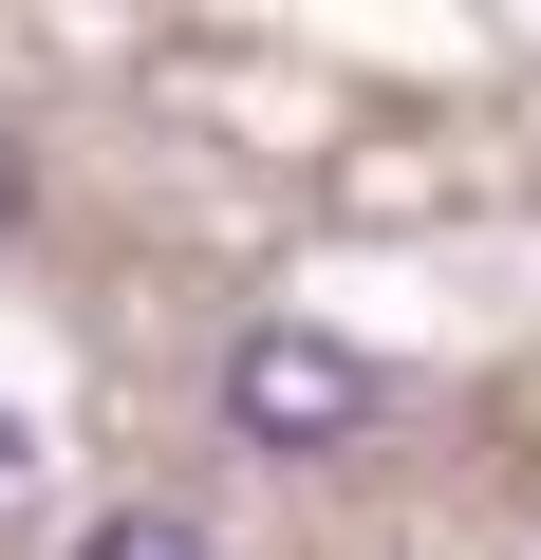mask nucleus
<instances>
[{
	"label": "nucleus",
	"mask_w": 541,
	"mask_h": 560,
	"mask_svg": "<svg viewBox=\"0 0 541 560\" xmlns=\"http://www.w3.org/2000/svg\"><path fill=\"white\" fill-rule=\"evenodd\" d=\"M224 411H243V448H355V430L392 411V374H374L355 337H299V318H261V337L224 355Z\"/></svg>",
	"instance_id": "f257e3e1"
},
{
	"label": "nucleus",
	"mask_w": 541,
	"mask_h": 560,
	"mask_svg": "<svg viewBox=\"0 0 541 560\" xmlns=\"http://www.w3.org/2000/svg\"><path fill=\"white\" fill-rule=\"evenodd\" d=\"M75 560H224V541H205V523H187V504H113V523H94V541H75Z\"/></svg>",
	"instance_id": "f03ea898"
},
{
	"label": "nucleus",
	"mask_w": 541,
	"mask_h": 560,
	"mask_svg": "<svg viewBox=\"0 0 541 560\" xmlns=\"http://www.w3.org/2000/svg\"><path fill=\"white\" fill-rule=\"evenodd\" d=\"M20 467H38V430H20V411H0V486H20Z\"/></svg>",
	"instance_id": "7ed1b4c3"
},
{
	"label": "nucleus",
	"mask_w": 541,
	"mask_h": 560,
	"mask_svg": "<svg viewBox=\"0 0 541 560\" xmlns=\"http://www.w3.org/2000/svg\"><path fill=\"white\" fill-rule=\"evenodd\" d=\"M0 224H20V150H0Z\"/></svg>",
	"instance_id": "20e7f679"
}]
</instances>
